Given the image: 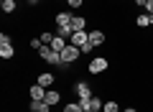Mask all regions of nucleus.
Masks as SVG:
<instances>
[{
	"mask_svg": "<svg viewBox=\"0 0 153 112\" xmlns=\"http://www.w3.org/2000/svg\"><path fill=\"white\" fill-rule=\"evenodd\" d=\"M38 59H44L46 64H51V66H64V64H61V53L54 51L51 46H44V48H41V51H38Z\"/></svg>",
	"mask_w": 153,
	"mask_h": 112,
	"instance_id": "obj_1",
	"label": "nucleus"
},
{
	"mask_svg": "<svg viewBox=\"0 0 153 112\" xmlns=\"http://www.w3.org/2000/svg\"><path fill=\"white\" fill-rule=\"evenodd\" d=\"M79 56H82L79 46H71V43H69V46H66L64 51H61V64H64V66H71L76 59H79Z\"/></svg>",
	"mask_w": 153,
	"mask_h": 112,
	"instance_id": "obj_2",
	"label": "nucleus"
},
{
	"mask_svg": "<svg viewBox=\"0 0 153 112\" xmlns=\"http://www.w3.org/2000/svg\"><path fill=\"white\" fill-rule=\"evenodd\" d=\"M107 66H110V61H107V56H94L92 61H89V74L92 76H97V74H102V71H107Z\"/></svg>",
	"mask_w": 153,
	"mask_h": 112,
	"instance_id": "obj_3",
	"label": "nucleus"
},
{
	"mask_svg": "<svg viewBox=\"0 0 153 112\" xmlns=\"http://www.w3.org/2000/svg\"><path fill=\"white\" fill-rule=\"evenodd\" d=\"M28 99H31V102H41V99H46V87H41V84L28 87Z\"/></svg>",
	"mask_w": 153,
	"mask_h": 112,
	"instance_id": "obj_4",
	"label": "nucleus"
},
{
	"mask_svg": "<svg viewBox=\"0 0 153 112\" xmlns=\"http://www.w3.org/2000/svg\"><path fill=\"white\" fill-rule=\"evenodd\" d=\"M69 43L82 48L84 43H89V33H87V31H74V33H71V38H69Z\"/></svg>",
	"mask_w": 153,
	"mask_h": 112,
	"instance_id": "obj_5",
	"label": "nucleus"
},
{
	"mask_svg": "<svg viewBox=\"0 0 153 112\" xmlns=\"http://www.w3.org/2000/svg\"><path fill=\"white\" fill-rule=\"evenodd\" d=\"M54 82H56V74H51V71H44V74H38L36 84H41V87H46V89H51V87H54Z\"/></svg>",
	"mask_w": 153,
	"mask_h": 112,
	"instance_id": "obj_6",
	"label": "nucleus"
},
{
	"mask_svg": "<svg viewBox=\"0 0 153 112\" xmlns=\"http://www.w3.org/2000/svg\"><path fill=\"white\" fill-rule=\"evenodd\" d=\"M74 92H76V97H79V99H84V97H92V89H89L87 82H76V84H74Z\"/></svg>",
	"mask_w": 153,
	"mask_h": 112,
	"instance_id": "obj_7",
	"label": "nucleus"
},
{
	"mask_svg": "<svg viewBox=\"0 0 153 112\" xmlns=\"http://www.w3.org/2000/svg\"><path fill=\"white\" fill-rule=\"evenodd\" d=\"M89 43H92L94 48H97V46H102V43H105V31H100V28L89 31Z\"/></svg>",
	"mask_w": 153,
	"mask_h": 112,
	"instance_id": "obj_8",
	"label": "nucleus"
},
{
	"mask_svg": "<svg viewBox=\"0 0 153 112\" xmlns=\"http://www.w3.org/2000/svg\"><path fill=\"white\" fill-rule=\"evenodd\" d=\"M46 102H49L51 107H56V105L61 102V92L54 89V87H51V89H46Z\"/></svg>",
	"mask_w": 153,
	"mask_h": 112,
	"instance_id": "obj_9",
	"label": "nucleus"
},
{
	"mask_svg": "<svg viewBox=\"0 0 153 112\" xmlns=\"http://www.w3.org/2000/svg\"><path fill=\"white\" fill-rule=\"evenodd\" d=\"M71 18H74V13H56L54 23L56 26H71Z\"/></svg>",
	"mask_w": 153,
	"mask_h": 112,
	"instance_id": "obj_10",
	"label": "nucleus"
},
{
	"mask_svg": "<svg viewBox=\"0 0 153 112\" xmlns=\"http://www.w3.org/2000/svg\"><path fill=\"white\" fill-rule=\"evenodd\" d=\"M71 31H87V18L84 16H74L71 18Z\"/></svg>",
	"mask_w": 153,
	"mask_h": 112,
	"instance_id": "obj_11",
	"label": "nucleus"
},
{
	"mask_svg": "<svg viewBox=\"0 0 153 112\" xmlns=\"http://www.w3.org/2000/svg\"><path fill=\"white\" fill-rule=\"evenodd\" d=\"M69 46V41H66V38H61V36H54V41H51V48H54V51H64V48Z\"/></svg>",
	"mask_w": 153,
	"mask_h": 112,
	"instance_id": "obj_12",
	"label": "nucleus"
},
{
	"mask_svg": "<svg viewBox=\"0 0 153 112\" xmlns=\"http://www.w3.org/2000/svg\"><path fill=\"white\" fill-rule=\"evenodd\" d=\"M0 56H3V59H13V56H16V48H13V43H3V46H0Z\"/></svg>",
	"mask_w": 153,
	"mask_h": 112,
	"instance_id": "obj_13",
	"label": "nucleus"
},
{
	"mask_svg": "<svg viewBox=\"0 0 153 112\" xmlns=\"http://www.w3.org/2000/svg\"><path fill=\"white\" fill-rule=\"evenodd\" d=\"M0 10H3V13H16L18 10V3H16V0H0Z\"/></svg>",
	"mask_w": 153,
	"mask_h": 112,
	"instance_id": "obj_14",
	"label": "nucleus"
},
{
	"mask_svg": "<svg viewBox=\"0 0 153 112\" xmlns=\"http://www.w3.org/2000/svg\"><path fill=\"white\" fill-rule=\"evenodd\" d=\"M31 110L33 112H51V105L46 99H41V102H31Z\"/></svg>",
	"mask_w": 153,
	"mask_h": 112,
	"instance_id": "obj_15",
	"label": "nucleus"
},
{
	"mask_svg": "<svg viewBox=\"0 0 153 112\" xmlns=\"http://www.w3.org/2000/svg\"><path fill=\"white\" fill-rule=\"evenodd\" d=\"M135 26H138V28H148V26H151V13L138 16V18H135Z\"/></svg>",
	"mask_w": 153,
	"mask_h": 112,
	"instance_id": "obj_16",
	"label": "nucleus"
},
{
	"mask_svg": "<svg viewBox=\"0 0 153 112\" xmlns=\"http://www.w3.org/2000/svg\"><path fill=\"white\" fill-rule=\"evenodd\" d=\"M71 26H56V36H61V38H66V41H69L71 38Z\"/></svg>",
	"mask_w": 153,
	"mask_h": 112,
	"instance_id": "obj_17",
	"label": "nucleus"
},
{
	"mask_svg": "<svg viewBox=\"0 0 153 112\" xmlns=\"http://www.w3.org/2000/svg\"><path fill=\"white\" fill-rule=\"evenodd\" d=\"M102 107H105V102L100 99V97H92V99H89V107H87V110H97V112H102Z\"/></svg>",
	"mask_w": 153,
	"mask_h": 112,
	"instance_id": "obj_18",
	"label": "nucleus"
},
{
	"mask_svg": "<svg viewBox=\"0 0 153 112\" xmlns=\"http://www.w3.org/2000/svg\"><path fill=\"white\" fill-rule=\"evenodd\" d=\"M102 112H120V105H117L115 99H107L105 107H102Z\"/></svg>",
	"mask_w": 153,
	"mask_h": 112,
	"instance_id": "obj_19",
	"label": "nucleus"
},
{
	"mask_svg": "<svg viewBox=\"0 0 153 112\" xmlns=\"http://www.w3.org/2000/svg\"><path fill=\"white\" fill-rule=\"evenodd\" d=\"M54 36H56V33H49V31H44V33H41L38 38L44 41V46H51V41H54Z\"/></svg>",
	"mask_w": 153,
	"mask_h": 112,
	"instance_id": "obj_20",
	"label": "nucleus"
},
{
	"mask_svg": "<svg viewBox=\"0 0 153 112\" xmlns=\"http://www.w3.org/2000/svg\"><path fill=\"white\" fill-rule=\"evenodd\" d=\"M82 3H84V0H66V5H69L71 10H76V8H82Z\"/></svg>",
	"mask_w": 153,
	"mask_h": 112,
	"instance_id": "obj_21",
	"label": "nucleus"
},
{
	"mask_svg": "<svg viewBox=\"0 0 153 112\" xmlns=\"http://www.w3.org/2000/svg\"><path fill=\"white\" fill-rule=\"evenodd\" d=\"M3 43H13V38L8 36V33H0V46H3Z\"/></svg>",
	"mask_w": 153,
	"mask_h": 112,
	"instance_id": "obj_22",
	"label": "nucleus"
},
{
	"mask_svg": "<svg viewBox=\"0 0 153 112\" xmlns=\"http://www.w3.org/2000/svg\"><path fill=\"white\" fill-rule=\"evenodd\" d=\"M92 48H94V46H92V43H84V46H82V48H79V51H82V53H84V56H87V53H92Z\"/></svg>",
	"mask_w": 153,
	"mask_h": 112,
	"instance_id": "obj_23",
	"label": "nucleus"
},
{
	"mask_svg": "<svg viewBox=\"0 0 153 112\" xmlns=\"http://www.w3.org/2000/svg\"><path fill=\"white\" fill-rule=\"evenodd\" d=\"M135 5H138V8H146V5H148V0H135Z\"/></svg>",
	"mask_w": 153,
	"mask_h": 112,
	"instance_id": "obj_24",
	"label": "nucleus"
},
{
	"mask_svg": "<svg viewBox=\"0 0 153 112\" xmlns=\"http://www.w3.org/2000/svg\"><path fill=\"white\" fill-rule=\"evenodd\" d=\"M146 13H153V0H148V5H146Z\"/></svg>",
	"mask_w": 153,
	"mask_h": 112,
	"instance_id": "obj_25",
	"label": "nucleus"
},
{
	"mask_svg": "<svg viewBox=\"0 0 153 112\" xmlns=\"http://www.w3.org/2000/svg\"><path fill=\"white\" fill-rule=\"evenodd\" d=\"M26 3H28V5L33 8V5H36V3H41V0H26Z\"/></svg>",
	"mask_w": 153,
	"mask_h": 112,
	"instance_id": "obj_26",
	"label": "nucleus"
},
{
	"mask_svg": "<svg viewBox=\"0 0 153 112\" xmlns=\"http://www.w3.org/2000/svg\"><path fill=\"white\" fill-rule=\"evenodd\" d=\"M125 112H138V110H135V107H128V110H125Z\"/></svg>",
	"mask_w": 153,
	"mask_h": 112,
	"instance_id": "obj_27",
	"label": "nucleus"
},
{
	"mask_svg": "<svg viewBox=\"0 0 153 112\" xmlns=\"http://www.w3.org/2000/svg\"><path fill=\"white\" fill-rule=\"evenodd\" d=\"M151 26H153V13H151Z\"/></svg>",
	"mask_w": 153,
	"mask_h": 112,
	"instance_id": "obj_28",
	"label": "nucleus"
},
{
	"mask_svg": "<svg viewBox=\"0 0 153 112\" xmlns=\"http://www.w3.org/2000/svg\"><path fill=\"white\" fill-rule=\"evenodd\" d=\"M84 112H97V110H84Z\"/></svg>",
	"mask_w": 153,
	"mask_h": 112,
	"instance_id": "obj_29",
	"label": "nucleus"
},
{
	"mask_svg": "<svg viewBox=\"0 0 153 112\" xmlns=\"http://www.w3.org/2000/svg\"><path fill=\"white\" fill-rule=\"evenodd\" d=\"M31 112H33V110H31Z\"/></svg>",
	"mask_w": 153,
	"mask_h": 112,
	"instance_id": "obj_30",
	"label": "nucleus"
}]
</instances>
